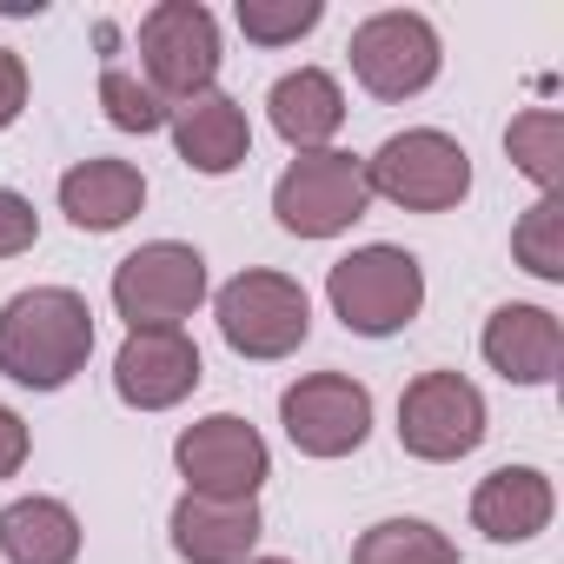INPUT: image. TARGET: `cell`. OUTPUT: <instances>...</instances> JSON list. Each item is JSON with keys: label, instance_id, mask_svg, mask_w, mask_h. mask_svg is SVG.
<instances>
[{"label": "cell", "instance_id": "cell-1", "mask_svg": "<svg viewBox=\"0 0 564 564\" xmlns=\"http://www.w3.org/2000/svg\"><path fill=\"white\" fill-rule=\"evenodd\" d=\"M94 359V306L74 286H28L0 306V379L21 392H67Z\"/></svg>", "mask_w": 564, "mask_h": 564}, {"label": "cell", "instance_id": "cell-2", "mask_svg": "<svg viewBox=\"0 0 564 564\" xmlns=\"http://www.w3.org/2000/svg\"><path fill=\"white\" fill-rule=\"evenodd\" d=\"M213 319H219V339L239 352V359H293L313 333V300L300 279L272 272V265H246L232 272L226 286L213 293Z\"/></svg>", "mask_w": 564, "mask_h": 564}, {"label": "cell", "instance_id": "cell-3", "mask_svg": "<svg viewBox=\"0 0 564 564\" xmlns=\"http://www.w3.org/2000/svg\"><path fill=\"white\" fill-rule=\"evenodd\" d=\"M333 319L359 339H392L425 313V265L405 246H359L326 272Z\"/></svg>", "mask_w": 564, "mask_h": 564}, {"label": "cell", "instance_id": "cell-4", "mask_svg": "<svg viewBox=\"0 0 564 564\" xmlns=\"http://www.w3.org/2000/svg\"><path fill=\"white\" fill-rule=\"evenodd\" d=\"M133 47H140V80L166 107H180L193 94H213L219 61H226L219 54V21L199 0H160V8H147Z\"/></svg>", "mask_w": 564, "mask_h": 564}, {"label": "cell", "instance_id": "cell-5", "mask_svg": "<svg viewBox=\"0 0 564 564\" xmlns=\"http://www.w3.org/2000/svg\"><path fill=\"white\" fill-rule=\"evenodd\" d=\"M206 259L186 239H147L140 252H127L113 265V313L127 319V333H160V326H186L206 306Z\"/></svg>", "mask_w": 564, "mask_h": 564}, {"label": "cell", "instance_id": "cell-6", "mask_svg": "<svg viewBox=\"0 0 564 564\" xmlns=\"http://www.w3.org/2000/svg\"><path fill=\"white\" fill-rule=\"evenodd\" d=\"M366 186L399 213H452L471 193V153L438 127H405L366 160Z\"/></svg>", "mask_w": 564, "mask_h": 564}, {"label": "cell", "instance_id": "cell-7", "mask_svg": "<svg viewBox=\"0 0 564 564\" xmlns=\"http://www.w3.org/2000/svg\"><path fill=\"white\" fill-rule=\"evenodd\" d=\"M372 186H366V160L326 147V153H300L286 173L272 180V219L293 239H339L366 219Z\"/></svg>", "mask_w": 564, "mask_h": 564}, {"label": "cell", "instance_id": "cell-8", "mask_svg": "<svg viewBox=\"0 0 564 564\" xmlns=\"http://www.w3.org/2000/svg\"><path fill=\"white\" fill-rule=\"evenodd\" d=\"M346 61H352V80H359L372 100L399 107V100H419V94L438 80L445 47H438V28H432L425 14L386 8V14H372V21L352 28Z\"/></svg>", "mask_w": 564, "mask_h": 564}, {"label": "cell", "instance_id": "cell-9", "mask_svg": "<svg viewBox=\"0 0 564 564\" xmlns=\"http://www.w3.org/2000/svg\"><path fill=\"white\" fill-rule=\"evenodd\" d=\"M491 412L465 372H419L399 392V445L425 465H458L485 445Z\"/></svg>", "mask_w": 564, "mask_h": 564}, {"label": "cell", "instance_id": "cell-10", "mask_svg": "<svg viewBox=\"0 0 564 564\" xmlns=\"http://www.w3.org/2000/svg\"><path fill=\"white\" fill-rule=\"evenodd\" d=\"M173 465L186 478V491L199 498H259V485L272 478V452L259 438V425H246L239 412H206L173 438Z\"/></svg>", "mask_w": 564, "mask_h": 564}, {"label": "cell", "instance_id": "cell-11", "mask_svg": "<svg viewBox=\"0 0 564 564\" xmlns=\"http://www.w3.org/2000/svg\"><path fill=\"white\" fill-rule=\"evenodd\" d=\"M279 425L306 458H352L372 438V392L352 372H306L279 392Z\"/></svg>", "mask_w": 564, "mask_h": 564}, {"label": "cell", "instance_id": "cell-12", "mask_svg": "<svg viewBox=\"0 0 564 564\" xmlns=\"http://www.w3.org/2000/svg\"><path fill=\"white\" fill-rule=\"evenodd\" d=\"M206 366L199 346L186 339V326H160V333H127L113 352V392L133 412H173L199 392Z\"/></svg>", "mask_w": 564, "mask_h": 564}, {"label": "cell", "instance_id": "cell-13", "mask_svg": "<svg viewBox=\"0 0 564 564\" xmlns=\"http://www.w3.org/2000/svg\"><path fill=\"white\" fill-rule=\"evenodd\" d=\"M265 518H259V498H199V491H180L173 518H166V538L180 551V564H246L252 544H259Z\"/></svg>", "mask_w": 564, "mask_h": 564}, {"label": "cell", "instance_id": "cell-14", "mask_svg": "<svg viewBox=\"0 0 564 564\" xmlns=\"http://www.w3.org/2000/svg\"><path fill=\"white\" fill-rule=\"evenodd\" d=\"M485 366L505 379V386H551L557 366H564V326L551 306H498L485 319V339H478Z\"/></svg>", "mask_w": 564, "mask_h": 564}, {"label": "cell", "instance_id": "cell-15", "mask_svg": "<svg viewBox=\"0 0 564 564\" xmlns=\"http://www.w3.org/2000/svg\"><path fill=\"white\" fill-rule=\"evenodd\" d=\"M166 127H173L180 160H186L199 180H226V173H239V166L252 160V120H246V107H239L232 94H219V87L180 100Z\"/></svg>", "mask_w": 564, "mask_h": 564}, {"label": "cell", "instance_id": "cell-16", "mask_svg": "<svg viewBox=\"0 0 564 564\" xmlns=\"http://www.w3.org/2000/svg\"><path fill=\"white\" fill-rule=\"evenodd\" d=\"M265 120L293 153H326L339 140V127H346V87L326 67H293V74L272 80Z\"/></svg>", "mask_w": 564, "mask_h": 564}, {"label": "cell", "instance_id": "cell-17", "mask_svg": "<svg viewBox=\"0 0 564 564\" xmlns=\"http://www.w3.org/2000/svg\"><path fill=\"white\" fill-rule=\"evenodd\" d=\"M551 511H557V491L538 465H498L471 491V524L491 544H531L538 531H551Z\"/></svg>", "mask_w": 564, "mask_h": 564}, {"label": "cell", "instance_id": "cell-18", "mask_svg": "<svg viewBox=\"0 0 564 564\" xmlns=\"http://www.w3.org/2000/svg\"><path fill=\"white\" fill-rule=\"evenodd\" d=\"M147 206V173L133 160H80L61 173V213L80 226V232H120L133 213Z\"/></svg>", "mask_w": 564, "mask_h": 564}, {"label": "cell", "instance_id": "cell-19", "mask_svg": "<svg viewBox=\"0 0 564 564\" xmlns=\"http://www.w3.org/2000/svg\"><path fill=\"white\" fill-rule=\"evenodd\" d=\"M0 557L8 564H74L80 557V518L61 498H14L0 505Z\"/></svg>", "mask_w": 564, "mask_h": 564}, {"label": "cell", "instance_id": "cell-20", "mask_svg": "<svg viewBox=\"0 0 564 564\" xmlns=\"http://www.w3.org/2000/svg\"><path fill=\"white\" fill-rule=\"evenodd\" d=\"M505 153H511V166H518L538 193H557V186H564V113H557V107H524V113L505 127Z\"/></svg>", "mask_w": 564, "mask_h": 564}, {"label": "cell", "instance_id": "cell-21", "mask_svg": "<svg viewBox=\"0 0 564 564\" xmlns=\"http://www.w3.org/2000/svg\"><path fill=\"white\" fill-rule=\"evenodd\" d=\"M352 564H458V544L425 518H379L372 531H359Z\"/></svg>", "mask_w": 564, "mask_h": 564}, {"label": "cell", "instance_id": "cell-22", "mask_svg": "<svg viewBox=\"0 0 564 564\" xmlns=\"http://www.w3.org/2000/svg\"><path fill=\"white\" fill-rule=\"evenodd\" d=\"M511 259H518L531 279H544V286H557V279H564V193H538V199L518 213V226H511Z\"/></svg>", "mask_w": 564, "mask_h": 564}, {"label": "cell", "instance_id": "cell-23", "mask_svg": "<svg viewBox=\"0 0 564 564\" xmlns=\"http://www.w3.org/2000/svg\"><path fill=\"white\" fill-rule=\"evenodd\" d=\"M232 21H239V34L252 47H293L326 21V8L319 0H239Z\"/></svg>", "mask_w": 564, "mask_h": 564}, {"label": "cell", "instance_id": "cell-24", "mask_svg": "<svg viewBox=\"0 0 564 564\" xmlns=\"http://www.w3.org/2000/svg\"><path fill=\"white\" fill-rule=\"evenodd\" d=\"M100 107H107V120H113L120 133H160V127L173 120V107H166L140 74H127L120 61H107V74H100Z\"/></svg>", "mask_w": 564, "mask_h": 564}, {"label": "cell", "instance_id": "cell-25", "mask_svg": "<svg viewBox=\"0 0 564 564\" xmlns=\"http://www.w3.org/2000/svg\"><path fill=\"white\" fill-rule=\"evenodd\" d=\"M34 239H41V213H34V199L14 193V186H0V259L34 252Z\"/></svg>", "mask_w": 564, "mask_h": 564}, {"label": "cell", "instance_id": "cell-26", "mask_svg": "<svg viewBox=\"0 0 564 564\" xmlns=\"http://www.w3.org/2000/svg\"><path fill=\"white\" fill-rule=\"evenodd\" d=\"M28 113V61L14 47H0V133Z\"/></svg>", "mask_w": 564, "mask_h": 564}, {"label": "cell", "instance_id": "cell-27", "mask_svg": "<svg viewBox=\"0 0 564 564\" xmlns=\"http://www.w3.org/2000/svg\"><path fill=\"white\" fill-rule=\"evenodd\" d=\"M28 452H34V438H28V419H21L14 405H0V478H14V471L28 465Z\"/></svg>", "mask_w": 564, "mask_h": 564}, {"label": "cell", "instance_id": "cell-28", "mask_svg": "<svg viewBox=\"0 0 564 564\" xmlns=\"http://www.w3.org/2000/svg\"><path fill=\"white\" fill-rule=\"evenodd\" d=\"M246 564H293V557H246Z\"/></svg>", "mask_w": 564, "mask_h": 564}]
</instances>
